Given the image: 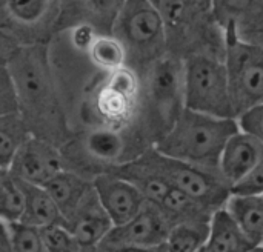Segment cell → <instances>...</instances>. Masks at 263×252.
Listing matches in <instances>:
<instances>
[{"label": "cell", "instance_id": "obj_20", "mask_svg": "<svg viewBox=\"0 0 263 252\" xmlns=\"http://www.w3.org/2000/svg\"><path fill=\"white\" fill-rule=\"evenodd\" d=\"M108 172L128 180L151 203L160 205L163 199L168 196V192L171 191V186L153 168H149L142 157H137L120 166H116Z\"/></svg>", "mask_w": 263, "mask_h": 252}, {"label": "cell", "instance_id": "obj_7", "mask_svg": "<svg viewBox=\"0 0 263 252\" xmlns=\"http://www.w3.org/2000/svg\"><path fill=\"white\" fill-rule=\"evenodd\" d=\"M185 108L220 117L236 119L228 68L223 57L193 54L183 59Z\"/></svg>", "mask_w": 263, "mask_h": 252}, {"label": "cell", "instance_id": "obj_34", "mask_svg": "<svg viewBox=\"0 0 263 252\" xmlns=\"http://www.w3.org/2000/svg\"><path fill=\"white\" fill-rule=\"evenodd\" d=\"M0 252H12V231L8 222L2 220V242Z\"/></svg>", "mask_w": 263, "mask_h": 252}, {"label": "cell", "instance_id": "obj_4", "mask_svg": "<svg viewBox=\"0 0 263 252\" xmlns=\"http://www.w3.org/2000/svg\"><path fill=\"white\" fill-rule=\"evenodd\" d=\"M183 109V59L168 52L142 74V97L136 123L156 146Z\"/></svg>", "mask_w": 263, "mask_h": 252}, {"label": "cell", "instance_id": "obj_25", "mask_svg": "<svg viewBox=\"0 0 263 252\" xmlns=\"http://www.w3.org/2000/svg\"><path fill=\"white\" fill-rule=\"evenodd\" d=\"M91 65L100 72H109L128 65L125 46L112 34L100 32L85 54Z\"/></svg>", "mask_w": 263, "mask_h": 252}, {"label": "cell", "instance_id": "obj_35", "mask_svg": "<svg viewBox=\"0 0 263 252\" xmlns=\"http://www.w3.org/2000/svg\"><path fill=\"white\" fill-rule=\"evenodd\" d=\"M197 3H199L202 8H205L206 11H211V9H213V3H214V0H197Z\"/></svg>", "mask_w": 263, "mask_h": 252}, {"label": "cell", "instance_id": "obj_31", "mask_svg": "<svg viewBox=\"0 0 263 252\" xmlns=\"http://www.w3.org/2000/svg\"><path fill=\"white\" fill-rule=\"evenodd\" d=\"M240 131L250 134L256 140L263 143V103H259L237 117Z\"/></svg>", "mask_w": 263, "mask_h": 252}, {"label": "cell", "instance_id": "obj_2", "mask_svg": "<svg viewBox=\"0 0 263 252\" xmlns=\"http://www.w3.org/2000/svg\"><path fill=\"white\" fill-rule=\"evenodd\" d=\"M142 97V75L125 65L100 72L85 89L76 114V134L86 128L123 129L137 122Z\"/></svg>", "mask_w": 263, "mask_h": 252}, {"label": "cell", "instance_id": "obj_27", "mask_svg": "<svg viewBox=\"0 0 263 252\" xmlns=\"http://www.w3.org/2000/svg\"><path fill=\"white\" fill-rule=\"evenodd\" d=\"M211 222H190L174 225L166 239L168 252H200L210 239Z\"/></svg>", "mask_w": 263, "mask_h": 252}, {"label": "cell", "instance_id": "obj_24", "mask_svg": "<svg viewBox=\"0 0 263 252\" xmlns=\"http://www.w3.org/2000/svg\"><path fill=\"white\" fill-rule=\"evenodd\" d=\"M22 112L0 115V169H8L15 154L32 137Z\"/></svg>", "mask_w": 263, "mask_h": 252}, {"label": "cell", "instance_id": "obj_23", "mask_svg": "<svg viewBox=\"0 0 263 252\" xmlns=\"http://www.w3.org/2000/svg\"><path fill=\"white\" fill-rule=\"evenodd\" d=\"M225 208L245 234L257 246H263V196L233 194Z\"/></svg>", "mask_w": 263, "mask_h": 252}, {"label": "cell", "instance_id": "obj_30", "mask_svg": "<svg viewBox=\"0 0 263 252\" xmlns=\"http://www.w3.org/2000/svg\"><path fill=\"white\" fill-rule=\"evenodd\" d=\"M20 112V102L18 94L14 85V80L8 69L2 65V74H0V115L3 114H12Z\"/></svg>", "mask_w": 263, "mask_h": 252}, {"label": "cell", "instance_id": "obj_19", "mask_svg": "<svg viewBox=\"0 0 263 252\" xmlns=\"http://www.w3.org/2000/svg\"><path fill=\"white\" fill-rule=\"evenodd\" d=\"M257 245L245 234L233 216L222 208L211 219L206 252H251Z\"/></svg>", "mask_w": 263, "mask_h": 252}, {"label": "cell", "instance_id": "obj_29", "mask_svg": "<svg viewBox=\"0 0 263 252\" xmlns=\"http://www.w3.org/2000/svg\"><path fill=\"white\" fill-rule=\"evenodd\" d=\"M9 226L12 231V252H49L39 228L20 222L9 223Z\"/></svg>", "mask_w": 263, "mask_h": 252}, {"label": "cell", "instance_id": "obj_22", "mask_svg": "<svg viewBox=\"0 0 263 252\" xmlns=\"http://www.w3.org/2000/svg\"><path fill=\"white\" fill-rule=\"evenodd\" d=\"M160 208L173 226L190 222H211L216 212V209L205 205L203 202L174 188H171L168 196L163 199Z\"/></svg>", "mask_w": 263, "mask_h": 252}, {"label": "cell", "instance_id": "obj_26", "mask_svg": "<svg viewBox=\"0 0 263 252\" xmlns=\"http://www.w3.org/2000/svg\"><path fill=\"white\" fill-rule=\"evenodd\" d=\"M26 208L23 182L9 169H0V216L3 222L18 223Z\"/></svg>", "mask_w": 263, "mask_h": 252}, {"label": "cell", "instance_id": "obj_33", "mask_svg": "<svg viewBox=\"0 0 263 252\" xmlns=\"http://www.w3.org/2000/svg\"><path fill=\"white\" fill-rule=\"evenodd\" d=\"M97 252H168L166 246H129V245H112L102 242L97 246Z\"/></svg>", "mask_w": 263, "mask_h": 252}, {"label": "cell", "instance_id": "obj_3", "mask_svg": "<svg viewBox=\"0 0 263 252\" xmlns=\"http://www.w3.org/2000/svg\"><path fill=\"white\" fill-rule=\"evenodd\" d=\"M239 131L237 119H220L185 108L154 148L171 159L220 172L223 149Z\"/></svg>", "mask_w": 263, "mask_h": 252}, {"label": "cell", "instance_id": "obj_12", "mask_svg": "<svg viewBox=\"0 0 263 252\" xmlns=\"http://www.w3.org/2000/svg\"><path fill=\"white\" fill-rule=\"evenodd\" d=\"M171 228L173 225L160 205L146 202L137 216L129 222L116 226L103 242L129 246H162L166 243Z\"/></svg>", "mask_w": 263, "mask_h": 252}, {"label": "cell", "instance_id": "obj_17", "mask_svg": "<svg viewBox=\"0 0 263 252\" xmlns=\"http://www.w3.org/2000/svg\"><path fill=\"white\" fill-rule=\"evenodd\" d=\"M263 143L250 134L239 131L227 143L220 159V174L234 188L240 183L260 162Z\"/></svg>", "mask_w": 263, "mask_h": 252}, {"label": "cell", "instance_id": "obj_18", "mask_svg": "<svg viewBox=\"0 0 263 252\" xmlns=\"http://www.w3.org/2000/svg\"><path fill=\"white\" fill-rule=\"evenodd\" d=\"M45 188L57 203L59 209L65 217V222L68 223V220L76 214L79 206L94 188V183L92 180L71 169H65L57 174L49 183H46Z\"/></svg>", "mask_w": 263, "mask_h": 252}, {"label": "cell", "instance_id": "obj_9", "mask_svg": "<svg viewBox=\"0 0 263 252\" xmlns=\"http://www.w3.org/2000/svg\"><path fill=\"white\" fill-rule=\"evenodd\" d=\"M223 60L228 68L236 119L263 103V42H250L225 31Z\"/></svg>", "mask_w": 263, "mask_h": 252}, {"label": "cell", "instance_id": "obj_8", "mask_svg": "<svg viewBox=\"0 0 263 252\" xmlns=\"http://www.w3.org/2000/svg\"><path fill=\"white\" fill-rule=\"evenodd\" d=\"M171 188L183 191L219 211L227 206L233 196L231 185L220 172L203 169L159 152L154 146L140 156Z\"/></svg>", "mask_w": 263, "mask_h": 252}, {"label": "cell", "instance_id": "obj_16", "mask_svg": "<svg viewBox=\"0 0 263 252\" xmlns=\"http://www.w3.org/2000/svg\"><path fill=\"white\" fill-rule=\"evenodd\" d=\"M126 0H62L59 29L89 23L99 32L112 34L114 23Z\"/></svg>", "mask_w": 263, "mask_h": 252}, {"label": "cell", "instance_id": "obj_32", "mask_svg": "<svg viewBox=\"0 0 263 252\" xmlns=\"http://www.w3.org/2000/svg\"><path fill=\"white\" fill-rule=\"evenodd\" d=\"M233 194L239 196H263V157L256 168L233 188Z\"/></svg>", "mask_w": 263, "mask_h": 252}, {"label": "cell", "instance_id": "obj_36", "mask_svg": "<svg viewBox=\"0 0 263 252\" xmlns=\"http://www.w3.org/2000/svg\"><path fill=\"white\" fill-rule=\"evenodd\" d=\"M251 252H263V246H256Z\"/></svg>", "mask_w": 263, "mask_h": 252}, {"label": "cell", "instance_id": "obj_11", "mask_svg": "<svg viewBox=\"0 0 263 252\" xmlns=\"http://www.w3.org/2000/svg\"><path fill=\"white\" fill-rule=\"evenodd\" d=\"M8 169L26 183L45 186L66 169V163L62 148L32 135L15 154Z\"/></svg>", "mask_w": 263, "mask_h": 252}, {"label": "cell", "instance_id": "obj_14", "mask_svg": "<svg viewBox=\"0 0 263 252\" xmlns=\"http://www.w3.org/2000/svg\"><path fill=\"white\" fill-rule=\"evenodd\" d=\"M211 14L223 32L263 42V0H214Z\"/></svg>", "mask_w": 263, "mask_h": 252}, {"label": "cell", "instance_id": "obj_5", "mask_svg": "<svg viewBox=\"0 0 263 252\" xmlns=\"http://www.w3.org/2000/svg\"><path fill=\"white\" fill-rule=\"evenodd\" d=\"M162 15L170 52L185 59L193 54H214L223 57L225 34L211 11L197 0H148Z\"/></svg>", "mask_w": 263, "mask_h": 252}, {"label": "cell", "instance_id": "obj_37", "mask_svg": "<svg viewBox=\"0 0 263 252\" xmlns=\"http://www.w3.org/2000/svg\"><path fill=\"white\" fill-rule=\"evenodd\" d=\"M89 252H97V249H92V251H89Z\"/></svg>", "mask_w": 263, "mask_h": 252}, {"label": "cell", "instance_id": "obj_1", "mask_svg": "<svg viewBox=\"0 0 263 252\" xmlns=\"http://www.w3.org/2000/svg\"><path fill=\"white\" fill-rule=\"evenodd\" d=\"M2 65L11 74L20 112L32 134L59 148L74 137V128L60 89L49 43L18 45L3 54Z\"/></svg>", "mask_w": 263, "mask_h": 252}, {"label": "cell", "instance_id": "obj_28", "mask_svg": "<svg viewBox=\"0 0 263 252\" xmlns=\"http://www.w3.org/2000/svg\"><path fill=\"white\" fill-rule=\"evenodd\" d=\"M42 237L49 252H89L91 248H85L76 236L65 225H52L40 229Z\"/></svg>", "mask_w": 263, "mask_h": 252}, {"label": "cell", "instance_id": "obj_21", "mask_svg": "<svg viewBox=\"0 0 263 252\" xmlns=\"http://www.w3.org/2000/svg\"><path fill=\"white\" fill-rule=\"evenodd\" d=\"M23 182V180H22ZM26 191V208L20 223L34 226V228H46L52 225H65V217L59 209L57 203L48 192L45 186H37L23 182Z\"/></svg>", "mask_w": 263, "mask_h": 252}, {"label": "cell", "instance_id": "obj_15", "mask_svg": "<svg viewBox=\"0 0 263 252\" xmlns=\"http://www.w3.org/2000/svg\"><path fill=\"white\" fill-rule=\"evenodd\" d=\"M66 228L85 248L91 249H97L116 228L112 219L103 208L96 188L91 189L76 214L68 220Z\"/></svg>", "mask_w": 263, "mask_h": 252}, {"label": "cell", "instance_id": "obj_38", "mask_svg": "<svg viewBox=\"0 0 263 252\" xmlns=\"http://www.w3.org/2000/svg\"><path fill=\"white\" fill-rule=\"evenodd\" d=\"M200 252H206V251H205V249H202V251H200Z\"/></svg>", "mask_w": 263, "mask_h": 252}, {"label": "cell", "instance_id": "obj_10", "mask_svg": "<svg viewBox=\"0 0 263 252\" xmlns=\"http://www.w3.org/2000/svg\"><path fill=\"white\" fill-rule=\"evenodd\" d=\"M2 42L49 43L59 29L62 0H0Z\"/></svg>", "mask_w": 263, "mask_h": 252}, {"label": "cell", "instance_id": "obj_13", "mask_svg": "<svg viewBox=\"0 0 263 252\" xmlns=\"http://www.w3.org/2000/svg\"><path fill=\"white\" fill-rule=\"evenodd\" d=\"M92 183L103 208L116 226L129 222L148 202L136 186L116 174H99Z\"/></svg>", "mask_w": 263, "mask_h": 252}, {"label": "cell", "instance_id": "obj_6", "mask_svg": "<svg viewBox=\"0 0 263 252\" xmlns=\"http://www.w3.org/2000/svg\"><path fill=\"white\" fill-rule=\"evenodd\" d=\"M112 35L125 46L128 65L140 75L170 52L165 22L148 0H126L114 23Z\"/></svg>", "mask_w": 263, "mask_h": 252}]
</instances>
